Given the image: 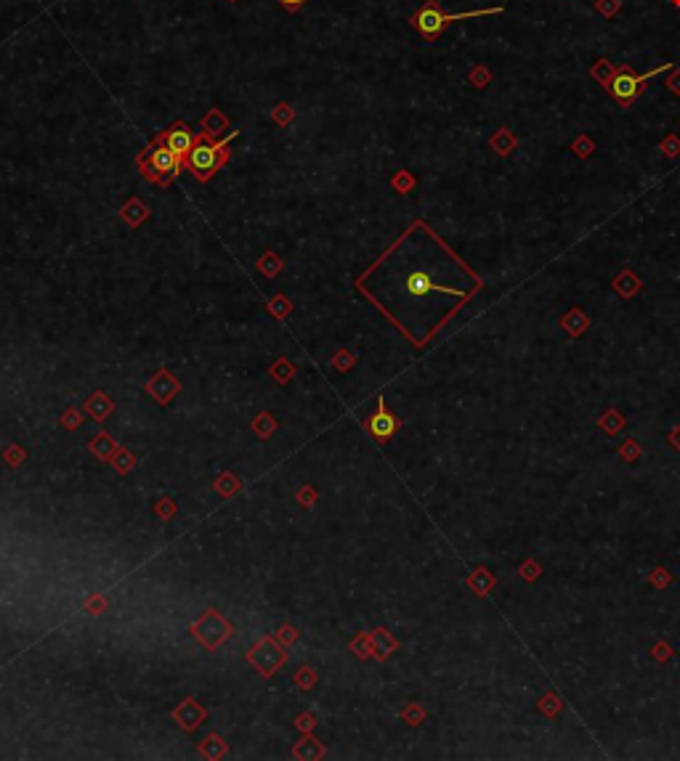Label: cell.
Instances as JSON below:
<instances>
[{
  "label": "cell",
  "instance_id": "14",
  "mask_svg": "<svg viewBox=\"0 0 680 761\" xmlns=\"http://www.w3.org/2000/svg\"><path fill=\"white\" fill-rule=\"evenodd\" d=\"M258 268L263 271V273H274V271L279 268V260H274L272 255H266V257L258 260Z\"/></svg>",
  "mask_w": 680,
  "mask_h": 761
},
{
  "label": "cell",
  "instance_id": "3",
  "mask_svg": "<svg viewBox=\"0 0 680 761\" xmlns=\"http://www.w3.org/2000/svg\"><path fill=\"white\" fill-rule=\"evenodd\" d=\"M138 167L154 183H170L176 178V173L181 170V157L167 149L163 135H160V141H154L149 149L138 157Z\"/></svg>",
  "mask_w": 680,
  "mask_h": 761
},
{
  "label": "cell",
  "instance_id": "7",
  "mask_svg": "<svg viewBox=\"0 0 680 761\" xmlns=\"http://www.w3.org/2000/svg\"><path fill=\"white\" fill-rule=\"evenodd\" d=\"M250 660H253L263 674H272L274 669L282 663V653H279L269 640H263V642H258V647L250 653Z\"/></svg>",
  "mask_w": 680,
  "mask_h": 761
},
{
  "label": "cell",
  "instance_id": "17",
  "mask_svg": "<svg viewBox=\"0 0 680 761\" xmlns=\"http://www.w3.org/2000/svg\"><path fill=\"white\" fill-rule=\"evenodd\" d=\"M608 72H611V67H608V61H598V72L592 69V77L598 75V80H601V83H606V85H608V83H611V77H608Z\"/></svg>",
  "mask_w": 680,
  "mask_h": 761
},
{
  "label": "cell",
  "instance_id": "8",
  "mask_svg": "<svg viewBox=\"0 0 680 761\" xmlns=\"http://www.w3.org/2000/svg\"><path fill=\"white\" fill-rule=\"evenodd\" d=\"M433 289H436V284H433V276H431L428 271L415 268V271H409L407 273V295L409 298H425V295H431Z\"/></svg>",
  "mask_w": 680,
  "mask_h": 761
},
{
  "label": "cell",
  "instance_id": "6",
  "mask_svg": "<svg viewBox=\"0 0 680 761\" xmlns=\"http://www.w3.org/2000/svg\"><path fill=\"white\" fill-rule=\"evenodd\" d=\"M163 141H165L167 149L176 151V154L181 157V160L186 157V154H189V151H192V146L197 144L194 133H192V130H189V128H186L183 122H176V125H173V128H170L167 133H163Z\"/></svg>",
  "mask_w": 680,
  "mask_h": 761
},
{
  "label": "cell",
  "instance_id": "23",
  "mask_svg": "<svg viewBox=\"0 0 680 761\" xmlns=\"http://www.w3.org/2000/svg\"><path fill=\"white\" fill-rule=\"evenodd\" d=\"M338 366H340V369H346V366H348V356H338Z\"/></svg>",
  "mask_w": 680,
  "mask_h": 761
},
{
  "label": "cell",
  "instance_id": "5",
  "mask_svg": "<svg viewBox=\"0 0 680 761\" xmlns=\"http://www.w3.org/2000/svg\"><path fill=\"white\" fill-rule=\"evenodd\" d=\"M194 634L197 640L205 642L208 647H218L229 637V624L215 613H205V618L199 624H194Z\"/></svg>",
  "mask_w": 680,
  "mask_h": 761
},
{
  "label": "cell",
  "instance_id": "2",
  "mask_svg": "<svg viewBox=\"0 0 680 761\" xmlns=\"http://www.w3.org/2000/svg\"><path fill=\"white\" fill-rule=\"evenodd\" d=\"M502 8H484V11H465V14H444L441 11V6H438L436 0H425V6L417 11V14L412 16V24L417 27V32L423 35L425 40H436L438 35H441V30L447 27V24H452V22H465V19H476V16H492V14H499Z\"/></svg>",
  "mask_w": 680,
  "mask_h": 761
},
{
  "label": "cell",
  "instance_id": "18",
  "mask_svg": "<svg viewBox=\"0 0 680 761\" xmlns=\"http://www.w3.org/2000/svg\"><path fill=\"white\" fill-rule=\"evenodd\" d=\"M276 3H279L282 8H288V11H292V14H295V11L301 8V6H303V3H306V0H276Z\"/></svg>",
  "mask_w": 680,
  "mask_h": 761
},
{
  "label": "cell",
  "instance_id": "11",
  "mask_svg": "<svg viewBox=\"0 0 680 761\" xmlns=\"http://www.w3.org/2000/svg\"><path fill=\"white\" fill-rule=\"evenodd\" d=\"M122 218H125V221H128L131 225H136V223H141V221L147 218V207H144L141 202H136V199H133V202H131L128 207L122 210Z\"/></svg>",
  "mask_w": 680,
  "mask_h": 761
},
{
  "label": "cell",
  "instance_id": "16",
  "mask_svg": "<svg viewBox=\"0 0 680 761\" xmlns=\"http://www.w3.org/2000/svg\"><path fill=\"white\" fill-rule=\"evenodd\" d=\"M274 117H276L279 125H288V122L292 120V109H288V104H279V109L274 112Z\"/></svg>",
  "mask_w": 680,
  "mask_h": 761
},
{
  "label": "cell",
  "instance_id": "13",
  "mask_svg": "<svg viewBox=\"0 0 680 761\" xmlns=\"http://www.w3.org/2000/svg\"><path fill=\"white\" fill-rule=\"evenodd\" d=\"M91 448H93V454H99V456H109V451H112L115 446H112V441H109L106 435H101L99 441H93Z\"/></svg>",
  "mask_w": 680,
  "mask_h": 761
},
{
  "label": "cell",
  "instance_id": "15",
  "mask_svg": "<svg viewBox=\"0 0 680 761\" xmlns=\"http://www.w3.org/2000/svg\"><path fill=\"white\" fill-rule=\"evenodd\" d=\"M256 430L260 435H269L274 433V419L272 417H258L256 419Z\"/></svg>",
  "mask_w": 680,
  "mask_h": 761
},
{
  "label": "cell",
  "instance_id": "10",
  "mask_svg": "<svg viewBox=\"0 0 680 761\" xmlns=\"http://www.w3.org/2000/svg\"><path fill=\"white\" fill-rule=\"evenodd\" d=\"M173 717L179 719V724H183V730H194L197 721L205 717V711H202L194 701H186L181 708H176V714H173Z\"/></svg>",
  "mask_w": 680,
  "mask_h": 761
},
{
  "label": "cell",
  "instance_id": "4",
  "mask_svg": "<svg viewBox=\"0 0 680 761\" xmlns=\"http://www.w3.org/2000/svg\"><path fill=\"white\" fill-rule=\"evenodd\" d=\"M665 69H672V64H662V67H659V69H654V72H646V75L635 77L627 67H622L620 72L611 77V83H608L606 88H608V93H611V96H614L622 106H630L635 99L643 93V83L651 80L654 75H659V72H665Z\"/></svg>",
  "mask_w": 680,
  "mask_h": 761
},
{
  "label": "cell",
  "instance_id": "21",
  "mask_svg": "<svg viewBox=\"0 0 680 761\" xmlns=\"http://www.w3.org/2000/svg\"><path fill=\"white\" fill-rule=\"evenodd\" d=\"M64 422H67V427H77L80 417H77V414H67V419H64Z\"/></svg>",
  "mask_w": 680,
  "mask_h": 761
},
{
  "label": "cell",
  "instance_id": "24",
  "mask_svg": "<svg viewBox=\"0 0 680 761\" xmlns=\"http://www.w3.org/2000/svg\"><path fill=\"white\" fill-rule=\"evenodd\" d=\"M231 3H237V0H231Z\"/></svg>",
  "mask_w": 680,
  "mask_h": 761
},
{
  "label": "cell",
  "instance_id": "12",
  "mask_svg": "<svg viewBox=\"0 0 680 761\" xmlns=\"http://www.w3.org/2000/svg\"><path fill=\"white\" fill-rule=\"evenodd\" d=\"M109 409H112V403L106 401L104 395H93L91 401H88V411H91L93 417H104V414H109Z\"/></svg>",
  "mask_w": 680,
  "mask_h": 761
},
{
  "label": "cell",
  "instance_id": "20",
  "mask_svg": "<svg viewBox=\"0 0 680 761\" xmlns=\"http://www.w3.org/2000/svg\"><path fill=\"white\" fill-rule=\"evenodd\" d=\"M160 512H163L165 518H167V515H173V504H167V502H165V504H163V507L157 504V515H160Z\"/></svg>",
  "mask_w": 680,
  "mask_h": 761
},
{
  "label": "cell",
  "instance_id": "19",
  "mask_svg": "<svg viewBox=\"0 0 680 761\" xmlns=\"http://www.w3.org/2000/svg\"><path fill=\"white\" fill-rule=\"evenodd\" d=\"M298 685H301V687H311V685H314V674H311V672H301V674H298Z\"/></svg>",
  "mask_w": 680,
  "mask_h": 761
},
{
  "label": "cell",
  "instance_id": "22",
  "mask_svg": "<svg viewBox=\"0 0 680 761\" xmlns=\"http://www.w3.org/2000/svg\"><path fill=\"white\" fill-rule=\"evenodd\" d=\"M670 88L675 90V93H680V75H675L672 80H670Z\"/></svg>",
  "mask_w": 680,
  "mask_h": 761
},
{
  "label": "cell",
  "instance_id": "1",
  "mask_svg": "<svg viewBox=\"0 0 680 761\" xmlns=\"http://www.w3.org/2000/svg\"><path fill=\"white\" fill-rule=\"evenodd\" d=\"M240 133V130H234V133L229 135V138H224L221 144L218 141H210V138H199L194 146H192V151L186 154V164H189V170L194 173L199 180H210L221 167H224V162H226V157H229V141L234 138V135Z\"/></svg>",
  "mask_w": 680,
  "mask_h": 761
},
{
  "label": "cell",
  "instance_id": "9",
  "mask_svg": "<svg viewBox=\"0 0 680 761\" xmlns=\"http://www.w3.org/2000/svg\"><path fill=\"white\" fill-rule=\"evenodd\" d=\"M396 427H399V422L391 417V414H385V409H380L375 417L367 422V430L372 435H378V438H388V435L396 433Z\"/></svg>",
  "mask_w": 680,
  "mask_h": 761
}]
</instances>
